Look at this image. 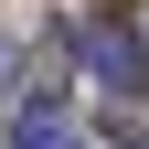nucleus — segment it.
Listing matches in <instances>:
<instances>
[{
	"label": "nucleus",
	"instance_id": "obj_1",
	"mask_svg": "<svg viewBox=\"0 0 149 149\" xmlns=\"http://www.w3.org/2000/svg\"><path fill=\"white\" fill-rule=\"evenodd\" d=\"M85 64H96L107 85H139V32H117V22H96V32H85Z\"/></svg>",
	"mask_w": 149,
	"mask_h": 149
},
{
	"label": "nucleus",
	"instance_id": "obj_2",
	"mask_svg": "<svg viewBox=\"0 0 149 149\" xmlns=\"http://www.w3.org/2000/svg\"><path fill=\"white\" fill-rule=\"evenodd\" d=\"M11 149H85V139H74L53 107H22V117H11Z\"/></svg>",
	"mask_w": 149,
	"mask_h": 149
}]
</instances>
